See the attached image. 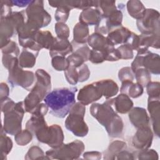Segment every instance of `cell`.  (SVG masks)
Masks as SVG:
<instances>
[{"label":"cell","mask_w":160,"mask_h":160,"mask_svg":"<svg viewBox=\"0 0 160 160\" xmlns=\"http://www.w3.org/2000/svg\"><path fill=\"white\" fill-rule=\"evenodd\" d=\"M144 68L150 73L159 75L160 73L159 55L149 50L142 54H137L134 60L131 63V68L133 72L138 69Z\"/></svg>","instance_id":"11"},{"label":"cell","mask_w":160,"mask_h":160,"mask_svg":"<svg viewBox=\"0 0 160 160\" xmlns=\"http://www.w3.org/2000/svg\"><path fill=\"white\" fill-rule=\"evenodd\" d=\"M118 78L122 82L124 81H133L135 78L131 67H124L119 71Z\"/></svg>","instance_id":"42"},{"label":"cell","mask_w":160,"mask_h":160,"mask_svg":"<svg viewBox=\"0 0 160 160\" xmlns=\"http://www.w3.org/2000/svg\"><path fill=\"white\" fill-rule=\"evenodd\" d=\"M70 11L68 8L64 7V6H60L57 8L54 18L57 22H66L69 18Z\"/></svg>","instance_id":"45"},{"label":"cell","mask_w":160,"mask_h":160,"mask_svg":"<svg viewBox=\"0 0 160 160\" xmlns=\"http://www.w3.org/2000/svg\"><path fill=\"white\" fill-rule=\"evenodd\" d=\"M128 113L130 122L137 129L150 127V118L144 108H132Z\"/></svg>","instance_id":"15"},{"label":"cell","mask_w":160,"mask_h":160,"mask_svg":"<svg viewBox=\"0 0 160 160\" xmlns=\"http://www.w3.org/2000/svg\"><path fill=\"white\" fill-rule=\"evenodd\" d=\"M89 37V30L88 25L81 22H78L73 28L72 41L78 44H86Z\"/></svg>","instance_id":"24"},{"label":"cell","mask_w":160,"mask_h":160,"mask_svg":"<svg viewBox=\"0 0 160 160\" xmlns=\"http://www.w3.org/2000/svg\"><path fill=\"white\" fill-rule=\"evenodd\" d=\"M127 144L122 141H114L110 143L107 149L104 152V159H113L114 156L119 152L126 150Z\"/></svg>","instance_id":"29"},{"label":"cell","mask_w":160,"mask_h":160,"mask_svg":"<svg viewBox=\"0 0 160 160\" xmlns=\"http://www.w3.org/2000/svg\"><path fill=\"white\" fill-rule=\"evenodd\" d=\"M39 29L32 23L26 21L17 29L18 39H29L34 37Z\"/></svg>","instance_id":"28"},{"label":"cell","mask_w":160,"mask_h":160,"mask_svg":"<svg viewBox=\"0 0 160 160\" xmlns=\"http://www.w3.org/2000/svg\"><path fill=\"white\" fill-rule=\"evenodd\" d=\"M1 49L2 54H12L16 57L19 55V49L17 44L11 39L8 41L4 46L1 48Z\"/></svg>","instance_id":"41"},{"label":"cell","mask_w":160,"mask_h":160,"mask_svg":"<svg viewBox=\"0 0 160 160\" xmlns=\"http://www.w3.org/2000/svg\"><path fill=\"white\" fill-rule=\"evenodd\" d=\"M85 112V106L80 102H76L65 120L66 128L76 136L84 137L89 132V128L84 119Z\"/></svg>","instance_id":"4"},{"label":"cell","mask_w":160,"mask_h":160,"mask_svg":"<svg viewBox=\"0 0 160 160\" xmlns=\"http://www.w3.org/2000/svg\"><path fill=\"white\" fill-rule=\"evenodd\" d=\"M9 75L8 81L11 86H21L31 91L35 84L36 74L30 71H24L19 64L18 57H15L8 68Z\"/></svg>","instance_id":"5"},{"label":"cell","mask_w":160,"mask_h":160,"mask_svg":"<svg viewBox=\"0 0 160 160\" xmlns=\"http://www.w3.org/2000/svg\"><path fill=\"white\" fill-rule=\"evenodd\" d=\"M84 149L83 142L77 139L68 144H62L58 148H52L46 152V155L50 159H77L82 154Z\"/></svg>","instance_id":"6"},{"label":"cell","mask_w":160,"mask_h":160,"mask_svg":"<svg viewBox=\"0 0 160 160\" xmlns=\"http://www.w3.org/2000/svg\"><path fill=\"white\" fill-rule=\"evenodd\" d=\"M101 13L102 18H108L112 12L116 11L117 7L116 6L115 1H102L100 0L98 1V6L96 8Z\"/></svg>","instance_id":"31"},{"label":"cell","mask_w":160,"mask_h":160,"mask_svg":"<svg viewBox=\"0 0 160 160\" xmlns=\"http://www.w3.org/2000/svg\"><path fill=\"white\" fill-rule=\"evenodd\" d=\"M159 12L154 9H146L142 17L136 21V26L141 34L160 35Z\"/></svg>","instance_id":"12"},{"label":"cell","mask_w":160,"mask_h":160,"mask_svg":"<svg viewBox=\"0 0 160 160\" xmlns=\"http://www.w3.org/2000/svg\"><path fill=\"white\" fill-rule=\"evenodd\" d=\"M64 76L67 81L71 85H76L78 82L79 76L77 68L69 66L68 68L64 71Z\"/></svg>","instance_id":"40"},{"label":"cell","mask_w":160,"mask_h":160,"mask_svg":"<svg viewBox=\"0 0 160 160\" xmlns=\"http://www.w3.org/2000/svg\"><path fill=\"white\" fill-rule=\"evenodd\" d=\"M51 64L53 68L58 71H64L69 66V63L67 58L62 56H56L52 57Z\"/></svg>","instance_id":"36"},{"label":"cell","mask_w":160,"mask_h":160,"mask_svg":"<svg viewBox=\"0 0 160 160\" xmlns=\"http://www.w3.org/2000/svg\"><path fill=\"white\" fill-rule=\"evenodd\" d=\"M9 94V89L7 84L1 82L0 84V96L1 99L8 98Z\"/></svg>","instance_id":"53"},{"label":"cell","mask_w":160,"mask_h":160,"mask_svg":"<svg viewBox=\"0 0 160 160\" xmlns=\"http://www.w3.org/2000/svg\"><path fill=\"white\" fill-rule=\"evenodd\" d=\"M126 8L128 14L137 20L142 17L146 11V8L142 2L138 0H130L128 1Z\"/></svg>","instance_id":"27"},{"label":"cell","mask_w":160,"mask_h":160,"mask_svg":"<svg viewBox=\"0 0 160 160\" xmlns=\"http://www.w3.org/2000/svg\"><path fill=\"white\" fill-rule=\"evenodd\" d=\"M24 159L26 160H34V159H50L44 151L39 146H33L31 147L25 155Z\"/></svg>","instance_id":"34"},{"label":"cell","mask_w":160,"mask_h":160,"mask_svg":"<svg viewBox=\"0 0 160 160\" xmlns=\"http://www.w3.org/2000/svg\"><path fill=\"white\" fill-rule=\"evenodd\" d=\"M32 134L27 129L21 130L14 136V140L19 146H26L31 142L32 139Z\"/></svg>","instance_id":"37"},{"label":"cell","mask_w":160,"mask_h":160,"mask_svg":"<svg viewBox=\"0 0 160 160\" xmlns=\"http://www.w3.org/2000/svg\"><path fill=\"white\" fill-rule=\"evenodd\" d=\"M72 52L71 43L68 39L55 37L54 41L49 49V54L51 58L56 56H66L67 54Z\"/></svg>","instance_id":"18"},{"label":"cell","mask_w":160,"mask_h":160,"mask_svg":"<svg viewBox=\"0 0 160 160\" xmlns=\"http://www.w3.org/2000/svg\"><path fill=\"white\" fill-rule=\"evenodd\" d=\"M89 61L93 64H99L103 62L104 61H108V53L105 51L91 49Z\"/></svg>","instance_id":"38"},{"label":"cell","mask_w":160,"mask_h":160,"mask_svg":"<svg viewBox=\"0 0 160 160\" xmlns=\"http://www.w3.org/2000/svg\"><path fill=\"white\" fill-rule=\"evenodd\" d=\"M23 101L16 102L14 108L4 113L2 128L6 133L16 135L22 130V121L25 112Z\"/></svg>","instance_id":"8"},{"label":"cell","mask_w":160,"mask_h":160,"mask_svg":"<svg viewBox=\"0 0 160 160\" xmlns=\"http://www.w3.org/2000/svg\"><path fill=\"white\" fill-rule=\"evenodd\" d=\"M1 18L8 17L12 12L11 7L13 6L12 1L10 0H1Z\"/></svg>","instance_id":"47"},{"label":"cell","mask_w":160,"mask_h":160,"mask_svg":"<svg viewBox=\"0 0 160 160\" xmlns=\"http://www.w3.org/2000/svg\"><path fill=\"white\" fill-rule=\"evenodd\" d=\"M102 93L96 82L82 87L79 91L77 99L84 106L94 102L102 98Z\"/></svg>","instance_id":"13"},{"label":"cell","mask_w":160,"mask_h":160,"mask_svg":"<svg viewBox=\"0 0 160 160\" xmlns=\"http://www.w3.org/2000/svg\"><path fill=\"white\" fill-rule=\"evenodd\" d=\"M54 29L58 37L68 39L69 36V28L66 23L57 22L55 24Z\"/></svg>","instance_id":"44"},{"label":"cell","mask_w":160,"mask_h":160,"mask_svg":"<svg viewBox=\"0 0 160 160\" xmlns=\"http://www.w3.org/2000/svg\"><path fill=\"white\" fill-rule=\"evenodd\" d=\"M89 111L92 116L104 127L110 137L118 138L122 135L123 121L112 106V98L106 99L102 104H92Z\"/></svg>","instance_id":"1"},{"label":"cell","mask_w":160,"mask_h":160,"mask_svg":"<svg viewBox=\"0 0 160 160\" xmlns=\"http://www.w3.org/2000/svg\"><path fill=\"white\" fill-rule=\"evenodd\" d=\"M133 102L131 98L125 94L121 93L114 98H112V106L116 112L126 114L129 112L133 108Z\"/></svg>","instance_id":"20"},{"label":"cell","mask_w":160,"mask_h":160,"mask_svg":"<svg viewBox=\"0 0 160 160\" xmlns=\"http://www.w3.org/2000/svg\"><path fill=\"white\" fill-rule=\"evenodd\" d=\"M1 159L2 160L6 159L7 155L11 152L12 148V141L11 139L7 136L5 131L1 128Z\"/></svg>","instance_id":"32"},{"label":"cell","mask_w":160,"mask_h":160,"mask_svg":"<svg viewBox=\"0 0 160 160\" xmlns=\"http://www.w3.org/2000/svg\"><path fill=\"white\" fill-rule=\"evenodd\" d=\"M1 111L3 113H5L12 109L14 108L16 104V103L8 97L1 99Z\"/></svg>","instance_id":"50"},{"label":"cell","mask_w":160,"mask_h":160,"mask_svg":"<svg viewBox=\"0 0 160 160\" xmlns=\"http://www.w3.org/2000/svg\"><path fill=\"white\" fill-rule=\"evenodd\" d=\"M38 54L23 48L19 56V64L22 68H31L35 64Z\"/></svg>","instance_id":"26"},{"label":"cell","mask_w":160,"mask_h":160,"mask_svg":"<svg viewBox=\"0 0 160 160\" xmlns=\"http://www.w3.org/2000/svg\"><path fill=\"white\" fill-rule=\"evenodd\" d=\"M96 82L102 95L106 99L111 98L116 95L119 91V87L117 83L112 79H102Z\"/></svg>","instance_id":"22"},{"label":"cell","mask_w":160,"mask_h":160,"mask_svg":"<svg viewBox=\"0 0 160 160\" xmlns=\"http://www.w3.org/2000/svg\"><path fill=\"white\" fill-rule=\"evenodd\" d=\"M131 31L122 26H118L111 30L106 36L108 41L113 46L126 44L129 38Z\"/></svg>","instance_id":"19"},{"label":"cell","mask_w":160,"mask_h":160,"mask_svg":"<svg viewBox=\"0 0 160 160\" xmlns=\"http://www.w3.org/2000/svg\"><path fill=\"white\" fill-rule=\"evenodd\" d=\"M148 98H159L160 83L159 82H149L146 86Z\"/></svg>","instance_id":"43"},{"label":"cell","mask_w":160,"mask_h":160,"mask_svg":"<svg viewBox=\"0 0 160 160\" xmlns=\"http://www.w3.org/2000/svg\"><path fill=\"white\" fill-rule=\"evenodd\" d=\"M153 139V133L150 127L138 129L132 138V145L136 149L141 150L151 147Z\"/></svg>","instance_id":"14"},{"label":"cell","mask_w":160,"mask_h":160,"mask_svg":"<svg viewBox=\"0 0 160 160\" xmlns=\"http://www.w3.org/2000/svg\"><path fill=\"white\" fill-rule=\"evenodd\" d=\"M32 1L29 0H14L12 1L13 6H18L19 8H24L26 6H28V5Z\"/></svg>","instance_id":"54"},{"label":"cell","mask_w":160,"mask_h":160,"mask_svg":"<svg viewBox=\"0 0 160 160\" xmlns=\"http://www.w3.org/2000/svg\"><path fill=\"white\" fill-rule=\"evenodd\" d=\"M76 87L56 88L50 91L44 101L50 109V113L55 117L64 118L76 103Z\"/></svg>","instance_id":"2"},{"label":"cell","mask_w":160,"mask_h":160,"mask_svg":"<svg viewBox=\"0 0 160 160\" xmlns=\"http://www.w3.org/2000/svg\"><path fill=\"white\" fill-rule=\"evenodd\" d=\"M119 52L120 59H131L133 58V50L127 44H124L117 48Z\"/></svg>","instance_id":"46"},{"label":"cell","mask_w":160,"mask_h":160,"mask_svg":"<svg viewBox=\"0 0 160 160\" xmlns=\"http://www.w3.org/2000/svg\"><path fill=\"white\" fill-rule=\"evenodd\" d=\"M27 21L32 23L39 29L46 27L51 21V15L44 8V1H32L25 10Z\"/></svg>","instance_id":"9"},{"label":"cell","mask_w":160,"mask_h":160,"mask_svg":"<svg viewBox=\"0 0 160 160\" xmlns=\"http://www.w3.org/2000/svg\"><path fill=\"white\" fill-rule=\"evenodd\" d=\"M67 59L69 61V66L74 68H78L86 62L82 56L74 52H72L70 55H69L67 57Z\"/></svg>","instance_id":"48"},{"label":"cell","mask_w":160,"mask_h":160,"mask_svg":"<svg viewBox=\"0 0 160 160\" xmlns=\"http://www.w3.org/2000/svg\"><path fill=\"white\" fill-rule=\"evenodd\" d=\"M36 41L42 48L49 49L52 46L54 41V37L49 31H38L35 36Z\"/></svg>","instance_id":"30"},{"label":"cell","mask_w":160,"mask_h":160,"mask_svg":"<svg viewBox=\"0 0 160 160\" xmlns=\"http://www.w3.org/2000/svg\"><path fill=\"white\" fill-rule=\"evenodd\" d=\"M121 83V93L125 94L129 98H137L143 93V87L138 82L134 83L133 81H124Z\"/></svg>","instance_id":"23"},{"label":"cell","mask_w":160,"mask_h":160,"mask_svg":"<svg viewBox=\"0 0 160 160\" xmlns=\"http://www.w3.org/2000/svg\"><path fill=\"white\" fill-rule=\"evenodd\" d=\"M35 74L36 83L23 101L25 111L31 114L51 90V76L46 71L38 69Z\"/></svg>","instance_id":"3"},{"label":"cell","mask_w":160,"mask_h":160,"mask_svg":"<svg viewBox=\"0 0 160 160\" xmlns=\"http://www.w3.org/2000/svg\"><path fill=\"white\" fill-rule=\"evenodd\" d=\"M24 12L25 11H14L8 17L1 18V48L4 46L14 34L17 33L18 28L24 22Z\"/></svg>","instance_id":"7"},{"label":"cell","mask_w":160,"mask_h":160,"mask_svg":"<svg viewBox=\"0 0 160 160\" xmlns=\"http://www.w3.org/2000/svg\"><path fill=\"white\" fill-rule=\"evenodd\" d=\"M72 48V52L76 53L81 56H82L85 61H88L89 60V54L91 49L88 47V46L86 44H78L74 41L71 42Z\"/></svg>","instance_id":"35"},{"label":"cell","mask_w":160,"mask_h":160,"mask_svg":"<svg viewBox=\"0 0 160 160\" xmlns=\"http://www.w3.org/2000/svg\"><path fill=\"white\" fill-rule=\"evenodd\" d=\"M31 118L27 121L26 124V129H28L33 135L36 132L43 126L47 125L44 119V116L37 112L31 114Z\"/></svg>","instance_id":"25"},{"label":"cell","mask_w":160,"mask_h":160,"mask_svg":"<svg viewBox=\"0 0 160 160\" xmlns=\"http://www.w3.org/2000/svg\"><path fill=\"white\" fill-rule=\"evenodd\" d=\"M137 158L140 160H158L159 159L158 152L152 149H141L135 152Z\"/></svg>","instance_id":"39"},{"label":"cell","mask_w":160,"mask_h":160,"mask_svg":"<svg viewBox=\"0 0 160 160\" xmlns=\"http://www.w3.org/2000/svg\"><path fill=\"white\" fill-rule=\"evenodd\" d=\"M160 35L156 34H141L139 35L137 54H142L148 51L149 47L159 49L160 46Z\"/></svg>","instance_id":"17"},{"label":"cell","mask_w":160,"mask_h":160,"mask_svg":"<svg viewBox=\"0 0 160 160\" xmlns=\"http://www.w3.org/2000/svg\"><path fill=\"white\" fill-rule=\"evenodd\" d=\"M148 110L149 112L153 131L157 137L160 134V101L159 98H148Z\"/></svg>","instance_id":"16"},{"label":"cell","mask_w":160,"mask_h":160,"mask_svg":"<svg viewBox=\"0 0 160 160\" xmlns=\"http://www.w3.org/2000/svg\"><path fill=\"white\" fill-rule=\"evenodd\" d=\"M77 69L79 76L78 82H82L87 81L89 79L91 72L87 64L84 63L81 66L77 68Z\"/></svg>","instance_id":"49"},{"label":"cell","mask_w":160,"mask_h":160,"mask_svg":"<svg viewBox=\"0 0 160 160\" xmlns=\"http://www.w3.org/2000/svg\"><path fill=\"white\" fill-rule=\"evenodd\" d=\"M134 154L128 151L123 150L119 153H118L114 158L113 160L118 159V160H132L134 159Z\"/></svg>","instance_id":"51"},{"label":"cell","mask_w":160,"mask_h":160,"mask_svg":"<svg viewBox=\"0 0 160 160\" xmlns=\"http://www.w3.org/2000/svg\"><path fill=\"white\" fill-rule=\"evenodd\" d=\"M134 74L136 82L141 84L143 88L146 87V85L151 82V73L144 68H141L136 69L134 72Z\"/></svg>","instance_id":"33"},{"label":"cell","mask_w":160,"mask_h":160,"mask_svg":"<svg viewBox=\"0 0 160 160\" xmlns=\"http://www.w3.org/2000/svg\"><path fill=\"white\" fill-rule=\"evenodd\" d=\"M101 18V13L95 8H90L82 10L79 17V22L88 26L97 25Z\"/></svg>","instance_id":"21"},{"label":"cell","mask_w":160,"mask_h":160,"mask_svg":"<svg viewBox=\"0 0 160 160\" xmlns=\"http://www.w3.org/2000/svg\"><path fill=\"white\" fill-rule=\"evenodd\" d=\"M102 158V154L98 151H88L83 154V158L87 160H99Z\"/></svg>","instance_id":"52"},{"label":"cell","mask_w":160,"mask_h":160,"mask_svg":"<svg viewBox=\"0 0 160 160\" xmlns=\"http://www.w3.org/2000/svg\"><path fill=\"white\" fill-rule=\"evenodd\" d=\"M38 141L48 144L51 148H56L63 144L64 133L62 129L58 124H48L43 126L34 134Z\"/></svg>","instance_id":"10"}]
</instances>
